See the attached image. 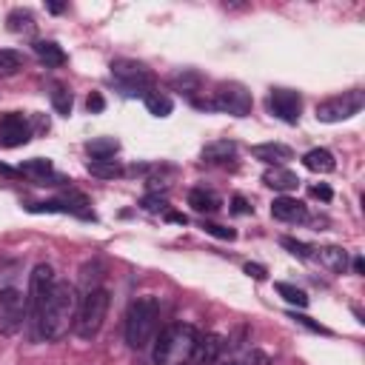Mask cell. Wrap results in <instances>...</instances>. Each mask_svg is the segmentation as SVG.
<instances>
[{
  "instance_id": "cell-1",
  "label": "cell",
  "mask_w": 365,
  "mask_h": 365,
  "mask_svg": "<svg viewBox=\"0 0 365 365\" xmlns=\"http://www.w3.org/2000/svg\"><path fill=\"white\" fill-rule=\"evenodd\" d=\"M74 314H77V294L68 282H54L40 317H37V334L43 339H60L68 334V328L74 325Z\"/></svg>"
},
{
  "instance_id": "cell-2",
  "label": "cell",
  "mask_w": 365,
  "mask_h": 365,
  "mask_svg": "<svg viewBox=\"0 0 365 365\" xmlns=\"http://www.w3.org/2000/svg\"><path fill=\"white\" fill-rule=\"evenodd\" d=\"M197 328L188 322H174L160 331L154 342V362L157 365H188L197 348Z\"/></svg>"
},
{
  "instance_id": "cell-3",
  "label": "cell",
  "mask_w": 365,
  "mask_h": 365,
  "mask_svg": "<svg viewBox=\"0 0 365 365\" xmlns=\"http://www.w3.org/2000/svg\"><path fill=\"white\" fill-rule=\"evenodd\" d=\"M157 319H160V302L154 297H140L128 305L125 314V342L128 348L140 351L154 339L157 331Z\"/></svg>"
},
{
  "instance_id": "cell-4",
  "label": "cell",
  "mask_w": 365,
  "mask_h": 365,
  "mask_svg": "<svg viewBox=\"0 0 365 365\" xmlns=\"http://www.w3.org/2000/svg\"><path fill=\"white\" fill-rule=\"evenodd\" d=\"M108 302H111V294L106 288H88L77 305V314H74V334L80 339H94L106 322V314H108Z\"/></svg>"
},
{
  "instance_id": "cell-5",
  "label": "cell",
  "mask_w": 365,
  "mask_h": 365,
  "mask_svg": "<svg viewBox=\"0 0 365 365\" xmlns=\"http://www.w3.org/2000/svg\"><path fill=\"white\" fill-rule=\"evenodd\" d=\"M54 282H57V279H54V268H51L48 262H40V265L31 268V274H29L26 308H29V317H31L34 325H37V317H40V311H43V305H46L51 288H54Z\"/></svg>"
},
{
  "instance_id": "cell-6",
  "label": "cell",
  "mask_w": 365,
  "mask_h": 365,
  "mask_svg": "<svg viewBox=\"0 0 365 365\" xmlns=\"http://www.w3.org/2000/svg\"><path fill=\"white\" fill-rule=\"evenodd\" d=\"M251 91L240 83H220L217 91H214V100H211V108L217 111H225L231 117H245L251 114Z\"/></svg>"
},
{
  "instance_id": "cell-7",
  "label": "cell",
  "mask_w": 365,
  "mask_h": 365,
  "mask_svg": "<svg viewBox=\"0 0 365 365\" xmlns=\"http://www.w3.org/2000/svg\"><path fill=\"white\" fill-rule=\"evenodd\" d=\"M23 319H26V297L11 285L0 288V334L14 336L23 328Z\"/></svg>"
},
{
  "instance_id": "cell-8",
  "label": "cell",
  "mask_w": 365,
  "mask_h": 365,
  "mask_svg": "<svg viewBox=\"0 0 365 365\" xmlns=\"http://www.w3.org/2000/svg\"><path fill=\"white\" fill-rule=\"evenodd\" d=\"M362 106H365L362 91H345V94H339V97H331V100L319 103V106H317V120H319V123H342V120L359 114Z\"/></svg>"
},
{
  "instance_id": "cell-9",
  "label": "cell",
  "mask_w": 365,
  "mask_h": 365,
  "mask_svg": "<svg viewBox=\"0 0 365 365\" xmlns=\"http://www.w3.org/2000/svg\"><path fill=\"white\" fill-rule=\"evenodd\" d=\"M31 214H74L83 220H94V211L88 208V200L77 191H66L57 200H43V202H29L26 205Z\"/></svg>"
},
{
  "instance_id": "cell-10",
  "label": "cell",
  "mask_w": 365,
  "mask_h": 365,
  "mask_svg": "<svg viewBox=\"0 0 365 365\" xmlns=\"http://www.w3.org/2000/svg\"><path fill=\"white\" fill-rule=\"evenodd\" d=\"M111 77H114L117 83H123L128 91H143V94L151 91V80H154L145 63L125 60V57L111 63Z\"/></svg>"
},
{
  "instance_id": "cell-11",
  "label": "cell",
  "mask_w": 365,
  "mask_h": 365,
  "mask_svg": "<svg viewBox=\"0 0 365 365\" xmlns=\"http://www.w3.org/2000/svg\"><path fill=\"white\" fill-rule=\"evenodd\" d=\"M268 111L274 117H279L282 123L294 125L299 123V111H302V97L299 91H291V88H271L268 94Z\"/></svg>"
},
{
  "instance_id": "cell-12",
  "label": "cell",
  "mask_w": 365,
  "mask_h": 365,
  "mask_svg": "<svg viewBox=\"0 0 365 365\" xmlns=\"http://www.w3.org/2000/svg\"><path fill=\"white\" fill-rule=\"evenodd\" d=\"M31 131H29V120L20 114V111H9L0 117V143L14 148V145H23L29 143Z\"/></svg>"
},
{
  "instance_id": "cell-13",
  "label": "cell",
  "mask_w": 365,
  "mask_h": 365,
  "mask_svg": "<svg viewBox=\"0 0 365 365\" xmlns=\"http://www.w3.org/2000/svg\"><path fill=\"white\" fill-rule=\"evenodd\" d=\"M271 214H274V220H279V222H305V220H308L305 202H299L297 197H288V194L274 197Z\"/></svg>"
},
{
  "instance_id": "cell-14",
  "label": "cell",
  "mask_w": 365,
  "mask_h": 365,
  "mask_svg": "<svg viewBox=\"0 0 365 365\" xmlns=\"http://www.w3.org/2000/svg\"><path fill=\"white\" fill-rule=\"evenodd\" d=\"M251 154H254V160H259L271 168H282L288 160H294V151L285 143H259L251 148Z\"/></svg>"
},
{
  "instance_id": "cell-15",
  "label": "cell",
  "mask_w": 365,
  "mask_h": 365,
  "mask_svg": "<svg viewBox=\"0 0 365 365\" xmlns=\"http://www.w3.org/2000/svg\"><path fill=\"white\" fill-rule=\"evenodd\" d=\"M20 174H29L37 185H54L51 180H60L57 174H54V165H51V160H46V157H31V160H23L20 163Z\"/></svg>"
},
{
  "instance_id": "cell-16",
  "label": "cell",
  "mask_w": 365,
  "mask_h": 365,
  "mask_svg": "<svg viewBox=\"0 0 365 365\" xmlns=\"http://www.w3.org/2000/svg\"><path fill=\"white\" fill-rule=\"evenodd\" d=\"M220 354H222V336L205 334V336L197 339V348H194L191 362H194V365H214Z\"/></svg>"
},
{
  "instance_id": "cell-17",
  "label": "cell",
  "mask_w": 365,
  "mask_h": 365,
  "mask_svg": "<svg viewBox=\"0 0 365 365\" xmlns=\"http://www.w3.org/2000/svg\"><path fill=\"white\" fill-rule=\"evenodd\" d=\"M302 165L314 174H331L336 168V160L328 148H311V151L302 154Z\"/></svg>"
},
{
  "instance_id": "cell-18",
  "label": "cell",
  "mask_w": 365,
  "mask_h": 365,
  "mask_svg": "<svg viewBox=\"0 0 365 365\" xmlns=\"http://www.w3.org/2000/svg\"><path fill=\"white\" fill-rule=\"evenodd\" d=\"M237 157V143L234 140H214L202 148V160L205 163H214V165H222L228 160Z\"/></svg>"
},
{
  "instance_id": "cell-19",
  "label": "cell",
  "mask_w": 365,
  "mask_h": 365,
  "mask_svg": "<svg viewBox=\"0 0 365 365\" xmlns=\"http://www.w3.org/2000/svg\"><path fill=\"white\" fill-rule=\"evenodd\" d=\"M262 182H265L268 188H274V191L288 194V191H294V188L299 185V177H297L294 171H288V168H268V171L262 174Z\"/></svg>"
},
{
  "instance_id": "cell-20",
  "label": "cell",
  "mask_w": 365,
  "mask_h": 365,
  "mask_svg": "<svg viewBox=\"0 0 365 365\" xmlns=\"http://www.w3.org/2000/svg\"><path fill=\"white\" fill-rule=\"evenodd\" d=\"M34 54L40 57V63H46L48 68H60V66H66V51H63V46H57L54 40H37L34 43Z\"/></svg>"
},
{
  "instance_id": "cell-21",
  "label": "cell",
  "mask_w": 365,
  "mask_h": 365,
  "mask_svg": "<svg viewBox=\"0 0 365 365\" xmlns=\"http://www.w3.org/2000/svg\"><path fill=\"white\" fill-rule=\"evenodd\" d=\"M188 205L197 211V214H214L220 208V197L208 188H191L188 191Z\"/></svg>"
},
{
  "instance_id": "cell-22",
  "label": "cell",
  "mask_w": 365,
  "mask_h": 365,
  "mask_svg": "<svg viewBox=\"0 0 365 365\" xmlns=\"http://www.w3.org/2000/svg\"><path fill=\"white\" fill-rule=\"evenodd\" d=\"M86 151L91 154V160H111L120 151V143L114 137H97L86 143Z\"/></svg>"
},
{
  "instance_id": "cell-23",
  "label": "cell",
  "mask_w": 365,
  "mask_h": 365,
  "mask_svg": "<svg viewBox=\"0 0 365 365\" xmlns=\"http://www.w3.org/2000/svg\"><path fill=\"white\" fill-rule=\"evenodd\" d=\"M325 268H331V271H336V274H342L345 271V265H348V254L342 251V248H336V245H328V248H319L317 254H314Z\"/></svg>"
},
{
  "instance_id": "cell-24",
  "label": "cell",
  "mask_w": 365,
  "mask_h": 365,
  "mask_svg": "<svg viewBox=\"0 0 365 365\" xmlns=\"http://www.w3.org/2000/svg\"><path fill=\"white\" fill-rule=\"evenodd\" d=\"M86 171L91 174V177H100V180H114V177H120L123 174V165L111 157V160H88L86 163Z\"/></svg>"
},
{
  "instance_id": "cell-25",
  "label": "cell",
  "mask_w": 365,
  "mask_h": 365,
  "mask_svg": "<svg viewBox=\"0 0 365 365\" xmlns=\"http://www.w3.org/2000/svg\"><path fill=\"white\" fill-rule=\"evenodd\" d=\"M143 103H145L148 114H154V117H168L171 108H174L171 97L163 94V91H148V94H143Z\"/></svg>"
},
{
  "instance_id": "cell-26",
  "label": "cell",
  "mask_w": 365,
  "mask_h": 365,
  "mask_svg": "<svg viewBox=\"0 0 365 365\" xmlns=\"http://www.w3.org/2000/svg\"><path fill=\"white\" fill-rule=\"evenodd\" d=\"M6 29L14 31V34L31 31V29H34V14H31L29 9H11L9 17H6Z\"/></svg>"
},
{
  "instance_id": "cell-27",
  "label": "cell",
  "mask_w": 365,
  "mask_h": 365,
  "mask_svg": "<svg viewBox=\"0 0 365 365\" xmlns=\"http://www.w3.org/2000/svg\"><path fill=\"white\" fill-rule=\"evenodd\" d=\"M274 288H277V294H279L288 305H297V308H305V305H308V294H305L302 288H297V285H291V282H277Z\"/></svg>"
},
{
  "instance_id": "cell-28",
  "label": "cell",
  "mask_w": 365,
  "mask_h": 365,
  "mask_svg": "<svg viewBox=\"0 0 365 365\" xmlns=\"http://www.w3.org/2000/svg\"><path fill=\"white\" fill-rule=\"evenodd\" d=\"M23 68V57L14 48H0V77H11Z\"/></svg>"
},
{
  "instance_id": "cell-29",
  "label": "cell",
  "mask_w": 365,
  "mask_h": 365,
  "mask_svg": "<svg viewBox=\"0 0 365 365\" xmlns=\"http://www.w3.org/2000/svg\"><path fill=\"white\" fill-rule=\"evenodd\" d=\"M51 106H54V111H57V114L68 117V114H71V106H74L71 91H68L66 86H54V88H51Z\"/></svg>"
},
{
  "instance_id": "cell-30",
  "label": "cell",
  "mask_w": 365,
  "mask_h": 365,
  "mask_svg": "<svg viewBox=\"0 0 365 365\" xmlns=\"http://www.w3.org/2000/svg\"><path fill=\"white\" fill-rule=\"evenodd\" d=\"M279 245L288 248V251H291L294 257H299V259H314V251H317V248H311L308 242L294 240V237H279Z\"/></svg>"
},
{
  "instance_id": "cell-31",
  "label": "cell",
  "mask_w": 365,
  "mask_h": 365,
  "mask_svg": "<svg viewBox=\"0 0 365 365\" xmlns=\"http://www.w3.org/2000/svg\"><path fill=\"white\" fill-rule=\"evenodd\" d=\"M202 231L205 234H211V237H217V240H237V231L234 228H225V225H217V222H202Z\"/></svg>"
},
{
  "instance_id": "cell-32",
  "label": "cell",
  "mask_w": 365,
  "mask_h": 365,
  "mask_svg": "<svg viewBox=\"0 0 365 365\" xmlns=\"http://www.w3.org/2000/svg\"><path fill=\"white\" fill-rule=\"evenodd\" d=\"M86 108H88L91 114H100V111L106 108V100H103V94H100V91H91V94H88V100H86Z\"/></svg>"
},
{
  "instance_id": "cell-33",
  "label": "cell",
  "mask_w": 365,
  "mask_h": 365,
  "mask_svg": "<svg viewBox=\"0 0 365 365\" xmlns=\"http://www.w3.org/2000/svg\"><path fill=\"white\" fill-rule=\"evenodd\" d=\"M143 208H145V211H165V200L148 194V197H143Z\"/></svg>"
},
{
  "instance_id": "cell-34",
  "label": "cell",
  "mask_w": 365,
  "mask_h": 365,
  "mask_svg": "<svg viewBox=\"0 0 365 365\" xmlns=\"http://www.w3.org/2000/svg\"><path fill=\"white\" fill-rule=\"evenodd\" d=\"M311 197H317V200H322V202H328V200L334 197V191H331V185H325V182H319V185H311Z\"/></svg>"
},
{
  "instance_id": "cell-35",
  "label": "cell",
  "mask_w": 365,
  "mask_h": 365,
  "mask_svg": "<svg viewBox=\"0 0 365 365\" xmlns=\"http://www.w3.org/2000/svg\"><path fill=\"white\" fill-rule=\"evenodd\" d=\"M231 211H234V214H251L254 208L248 205V200H245V197L234 194V200H231Z\"/></svg>"
},
{
  "instance_id": "cell-36",
  "label": "cell",
  "mask_w": 365,
  "mask_h": 365,
  "mask_svg": "<svg viewBox=\"0 0 365 365\" xmlns=\"http://www.w3.org/2000/svg\"><path fill=\"white\" fill-rule=\"evenodd\" d=\"M291 317H294V322H299V325H305V328H311V331H317V334H328V328L311 322V317H302V314H291Z\"/></svg>"
},
{
  "instance_id": "cell-37",
  "label": "cell",
  "mask_w": 365,
  "mask_h": 365,
  "mask_svg": "<svg viewBox=\"0 0 365 365\" xmlns=\"http://www.w3.org/2000/svg\"><path fill=\"white\" fill-rule=\"evenodd\" d=\"M245 274H248V277H254V279H265V274H268V271H265L262 265H257V262H245Z\"/></svg>"
},
{
  "instance_id": "cell-38",
  "label": "cell",
  "mask_w": 365,
  "mask_h": 365,
  "mask_svg": "<svg viewBox=\"0 0 365 365\" xmlns=\"http://www.w3.org/2000/svg\"><path fill=\"white\" fill-rule=\"evenodd\" d=\"M165 220H168V222H177V225H185V222H188V217L180 214V211H165Z\"/></svg>"
},
{
  "instance_id": "cell-39",
  "label": "cell",
  "mask_w": 365,
  "mask_h": 365,
  "mask_svg": "<svg viewBox=\"0 0 365 365\" xmlns=\"http://www.w3.org/2000/svg\"><path fill=\"white\" fill-rule=\"evenodd\" d=\"M365 271V262H362V257H354V274H362Z\"/></svg>"
},
{
  "instance_id": "cell-40",
  "label": "cell",
  "mask_w": 365,
  "mask_h": 365,
  "mask_svg": "<svg viewBox=\"0 0 365 365\" xmlns=\"http://www.w3.org/2000/svg\"><path fill=\"white\" fill-rule=\"evenodd\" d=\"M63 9H66V6H63V3H48V11H51V14H60V11H63Z\"/></svg>"
},
{
  "instance_id": "cell-41",
  "label": "cell",
  "mask_w": 365,
  "mask_h": 365,
  "mask_svg": "<svg viewBox=\"0 0 365 365\" xmlns=\"http://www.w3.org/2000/svg\"><path fill=\"white\" fill-rule=\"evenodd\" d=\"M228 365H240V362H228Z\"/></svg>"
}]
</instances>
